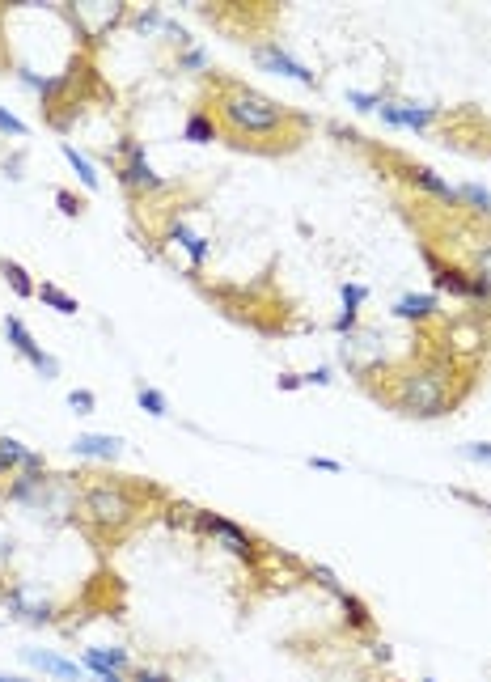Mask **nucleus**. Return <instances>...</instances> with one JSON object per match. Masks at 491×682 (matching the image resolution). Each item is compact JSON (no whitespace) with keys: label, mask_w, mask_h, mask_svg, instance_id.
<instances>
[{"label":"nucleus","mask_w":491,"mask_h":682,"mask_svg":"<svg viewBox=\"0 0 491 682\" xmlns=\"http://www.w3.org/2000/svg\"><path fill=\"white\" fill-rule=\"evenodd\" d=\"M216 128H221L233 145L254 149V153H288L301 145L309 132V119L293 115L276 98H267L263 89L242 85V81H212V111Z\"/></svg>","instance_id":"1"},{"label":"nucleus","mask_w":491,"mask_h":682,"mask_svg":"<svg viewBox=\"0 0 491 682\" xmlns=\"http://www.w3.org/2000/svg\"><path fill=\"white\" fill-rule=\"evenodd\" d=\"M458 361L445 352H428L420 361L390 373V382L377 394L386 399L398 416L411 420H441L458 407Z\"/></svg>","instance_id":"2"},{"label":"nucleus","mask_w":491,"mask_h":682,"mask_svg":"<svg viewBox=\"0 0 491 682\" xmlns=\"http://www.w3.org/2000/svg\"><path fill=\"white\" fill-rule=\"evenodd\" d=\"M77 517L89 534L106 538V543H119V538L144 517V492L136 483H123V479L85 483L81 500H77Z\"/></svg>","instance_id":"3"},{"label":"nucleus","mask_w":491,"mask_h":682,"mask_svg":"<svg viewBox=\"0 0 491 682\" xmlns=\"http://www.w3.org/2000/svg\"><path fill=\"white\" fill-rule=\"evenodd\" d=\"M195 526L204 530V534H212L216 543H221L229 555H238V560H259V543H254V538H250L238 522H229V517L199 509V513H195Z\"/></svg>","instance_id":"4"},{"label":"nucleus","mask_w":491,"mask_h":682,"mask_svg":"<svg viewBox=\"0 0 491 682\" xmlns=\"http://www.w3.org/2000/svg\"><path fill=\"white\" fill-rule=\"evenodd\" d=\"M5 335H9V344H13V352L22 356V361H30L34 365V373H43V378L51 382V378H60V361L51 352H43L39 348V339H34L30 331H26V322L22 318H5Z\"/></svg>","instance_id":"5"},{"label":"nucleus","mask_w":491,"mask_h":682,"mask_svg":"<svg viewBox=\"0 0 491 682\" xmlns=\"http://www.w3.org/2000/svg\"><path fill=\"white\" fill-rule=\"evenodd\" d=\"M123 149H127V161L119 166V183H123L127 191H166V178L153 174L149 157H144V149L136 145V140H127Z\"/></svg>","instance_id":"6"},{"label":"nucleus","mask_w":491,"mask_h":682,"mask_svg":"<svg viewBox=\"0 0 491 682\" xmlns=\"http://www.w3.org/2000/svg\"><path fill=\"white\" fill-rule=\"evenodd\" d=\"M5 606H9V615L26 619V623H34V627L56 619V610H51V602H47V598H39V594H34L30 585H22V581L5 589Z\"/></svg>","instance_id":"7"},{"label":"nucleus","mask_w":491,"mask_h":682,"mask_svg":"<svg viewBox=\"0 0 491 682\" xmlns=\"http://www.w3.org/2000/svg\"><path fill=\"white\" fill-rule=\"evenodd\" d=\"M424 263L432 267V284L441 293H453V297H462V301H475V280H470V272H462V267H453V263H441L432 255V250H424Z\"/></svg>","instance_id":"8"},{"label":"nucleus","mask_w":491,"mask_h":682,"mask_svg":"<svg viewBox=\"0 0 491 682\" xmlns=\"http://www.w3.org/2000/svg\"><path fill=\"white\" fill-rule=\"evenodd\" d=\"M22 661H26V666H34V670L51 674V678H60V682H81L85 678L81 661H68L60 653H47V649H22Z\"/></svg>","instance_id":"9"},{"label":"nucleus","mask_w":491,"mask_h":682,"mask_svg":"<svg viewBox=\"0 0 491 682\" xmlns=\"http://www.w3.org/2000/svg\"><path fill=\"white\" fill-rule=\"evenodd\" d=\"M254 60H259L263 68H271V73H284V77H293V81H301V85H314V73L301 64V60H293L284 47H276V43H263V47H254Z\"/></svg>","instance_id":"10"},{"label":"nucleus","mask_w":491,"mask_h":682,"mask_svg":"<svg viewBox=\"0 0 491 682\" xmlns=\"http://www.w3.org/2000/svg\"><path fill=\"white\" fill-rule=\"evenodd\" d=\"M81 666L94 674V678H123L127 670H132V657H127V649H85Z\"/></svg>","instance_id":"11"},{"label":"nucleus","mask_w":491,"mask_h":682,"mask_svg":"<svg viewBox=\"0 0 491 682\" xmlns=\"http://www.w3.org/2000/svg\"><path fill=\"white\" fill-rule=\"evenodd\" d=\"M377 111H381V119H386L390 128H415V132H424L428 123L436 119L432 106H411V102H381Z\"/></svg>","instance_id":"12"},{"label":"nucleus","mask_w":491,"mask_h":682,"mask_svg":"<svg viewBox=\"0 0 491 682\" xmlns=\"http://www.w3.org/2000/svg\"><path fill=\"white\" fill-rule=\"evenodd\" d=\"M72 454L89 458V462H119L123 441L111 437V433H81L77 441H72Z\"/></svg>","instance_id":"13"},{"label":"nucleus","mask_w":491,"mask_h":682,"mask_svg":"<svg viewBox=\"0 0 491 682\" xmlns=\"http://www.w3.org/2000/svg\"><path fill=\"white\" fill-rule=\"evenodd\" d=\"M436 293H407V297H398L394 301V314L398 318H407V322H428V318H436Z\"/></svg>","instance_id":"14"},{"label":"nucleus","mask_w":491,"mask_h":682,"mask_svg":"<svg viewBox=\"0 0 491 682\" xmlns=\"http://www.w3.org/2000/svg\"><path fill=\"white\" fill-rule=\"evenodd\" d=\"M170 238L187 250L191 272H199V267L208 263V238H199V233H191V229H187V221H174V225H170Z\"/></svg>","instance_id":"15"},{"label":"nucleus","mask_w":491,"mask_h":682,"mask_svg":"<svg viewBox=\"0 0 491 682\" xmlns=\"http://www.w3.org/2000/svg\"><path fill=\"white\" fill-rule=\"evenodd\" d=\"M407 178H411V183H415V187H424V191H432V195H436V200H445L449 208H453V204H458V187H449V183H445V178H436V174H432L428 166H411V170H407Z\"/></svg>","instance_id":"16"},{"label":"nucleus","mask_w":491,"mask_h":682,"mask_svg":"<svg viewBox=\"0 0 491 682\" xmlns=\"http://www.w3.org/2000/svg\"><path fill=\"white\" fill-rule=\"evenodd\" d=\"M0 276L9 280L13 297H39V284L30 280V272H26L22 263H13V259H0Z\"/></svg>","instance_id":"17"},{"label":"nucleus","mask_w":491,"mask_h":682,"mask_svg":"<svg viewBox=\"0 0 491 682\" xmlns=\"http://www.w3.org/2000/svg\"><path fill=\"white\" fill-rule=\"evenodd\" d=\"M60 153H64V161H68V166L77 170L81 187H85V191H98V170H94V161H89L85 153H77V145H68V140L60 145Z\"/></svg>","instance_id":"18"},{"label":"nucleus","mask_w":491,"mask_h":682,"mask_svg":"<svg viewBox=\"0 0 491 682\" xmlns=\"http://www.w3.org/2000/svg\"><path fill=\"white\" fill-rule=\"evenodd\" d=\"M183 136L191 140V145H208V140H216V136H221V128H216V119H212L208 111H195V115L187 119Z\"/></svg>","instance_id":"19"},{"label":"nucleus","mask_w":491,"mask_h":682,"mask_svg":"<svg viewBox=\"0 0 491 682\" xmlns=\"http://www.w3.org/2000/svg\"><path fill=\"white\" fill-rule=\"evenodd\" d=\"M39 301L43 305H51V310H56V314H77L81 310V305H77V297H68L64 289H60V284H39Z\"/></svg>","instance_id":"20"},{"label":"nucleus","mask_w":491,"mask_h":682,"mask_svg":"<svg viewBox=\"0 0 491 682\" xmlns=\"http://www.w3.org/2000/svg\"><path fill=\"white\" fill-rule=\"evenodd\" d=\"M136 403H140L144 411H149V416H157V420H166V416H170V399H166L161 390H153V386H140V390H136Z\"/></svg>","instance_id":"21"},{"label":"nucleus","mask_w":491,"mask_h":682,"mask_svg":"<svg viewBox=\"0 0 491 682\" xmlns=\"http://www.w3.org/2000/svg\"><path fill=\"white\" fill-rule=\"evenodd\" d=\"M339 602H343V610H348V623H352V627H360V632H369V627H373L369 606L360 602L356 594H348V589H343V594H339Z\"/></svg>","instance_id":"22"},{"label":"nucleus","mask_w":491,"mask_h":682,"mask_svg":"<svg viewBox=\"0 0 491 682\" xmlns=\"http://www.w3.org/2000/svg\"><path fill=\"white\" fill-rule=\"evenodd\" d=\"M458 204H470L475 212H491V191L487 187H479V183H466V187H458Z\"/></svg>","instance_id":"23"},{"label":"nucleus","mask_w":491,"mask_h":682,"mask_svg":"<svg viewBox=\"0 0 491 682\" xmlns=\"http://www.w3.org/2000/svg\"><path fill=\"white\" fill-rule=\"evenodd\" d=\"M339 297H343V310H356V314H360V305H365L369 289H365V284H343Z\"/></svg>","instance_id":"24"},{"label":"nucleus","mask_w":491,"mask_h":682,"mask_svg":"<svg viewBox=\"0 0 491 682\" xmlns=\"http://www.w3.org/2000/svg\"><path fill=\"white\" fill-rule=\"evenodd\" d=\"M30 128H26V123L22 119H17L13 111H5V106H0V136H17V140H22Z\"/></svg>","instance_id":"25"},{"label":"nucleus","mask_w":491,"mask_h":682,"mask_svg":"<svg viewBox=\"0 0 491 682\" xmlns=\"http://www.w3.org/2000/svg\"><path fill=\"white\" fill-rule=\"evenodd\" d=\"M68 407L77 411V416H89V411L98 407V399H94V390H72L68 394Z\"/></svg>","instance_id":"26"},{"label":"nucleus","mask_w":491,"mask_h":682,"mask_svg":"<svg viewBox=\"0 0 491 682\" xmlns=\"http://www.w3.org/2000/svg\"><path fill=\"white\" fill-rule=\"evenodd\" d=\"M309 577H314V581H318L322 589H331V594H335V598L343 594V585L335 581V572H331V568H322V564H314V568H309Z\"/></svg>","instance_id":"27"},{"label":"nucleus","mask_w":491,"mask_h":682,"mask_svg":"<svg viewBox=\"0 0 491 682\" xmlns=\"http://www.w3.org/2000/svg\"><path fill=\"white\" fill-rule=\"evenodd\" d=\"M56 204L64 208V217H81V212H85V200H77V195H72V191H56Z\"/></svg>","instance_id":"28"},{"label":"nucleus","mask_w":491,"mask_h":682,"mask_svg":"<svg viewBox=\"0 0 491 682\" xmlns=\"http://www.w3.org/2000/svg\"><path fill=\"white\" fill-rule=\"evenodd\" d=\"M462 458H470V462H487V466H491V441H470V445H462Z\"/></svg>","instance_id":"29"},{"label":"nucleus","mask_w":491,"mask_h":682,"mask_svg":"<svg viewBox=\"0 0 491 682\" xmlns=\"http://www.w3.org/2000/svg\"><path fill=\"white\" fill-rule=\"evenodd\" d=\"M132 682H174L166 670H153V666H136L132 670Z\"/></svg>","instance_id":"30"},{"label":"nucleus","mask_w":491,"mask_h":682,"mask_svg":"<svg viewBox=\"0 0 491 682\" xmlns=\"http://www.w3.org/2000/svg\"><path fill=\"white\" fill-rule=\"evenodd\" d=\"M301 382H305V386H331V382H335V373L322 365V369H309V373H301Z\"/></svg>","instance_id":"31"},{"label":"nucleus","mask_w":491,"mask_h":682,"mask_svg":"<svg viewBox=\"0 0 491 682\" xmlns=\"http://www.w3.org/2000/svg\"><path fill=\"white\" fill-rule=\"evenodd\" d=\"M9 564H13V534L0 530V572H5Z\"/></svg>","instance_id":"32"},{"label":"nucleus","mask_w":491,"mask_h":682,"mask_svg":"<svg viewBox=\"0 0 491 682\" xmlns=\"http://www.w3.org/2000/svg\"><path fill=\"white\" fill-rule=\"evenodd\" d=\"M309 466H314V471H326V475H339L343 471V462H335V458H309Z\"/></svg>","instance_id":"33"},{"label":"nucleus","mask_w":491,"mask_h":682,"mask_svg":"<svg viewBox=\"0 0 491 682\" xmlns=\"http://www.w3.org/2000/svg\"><path fill=\"white\" fill-rule=\"evenodd\" d=\"M348 98L360 106V111H377V106H381V98H377V94H356V89H352Z\"/></svg>","instance_id":"34"},{"label":"nucleus","mask_w":491,"mask_h":682,"mask_svg":"<svg viewBox=\"0 0 491 682\" xmlns=\"http://www.w3.org/2000/svg\"><path fill=\"white\" fill-rule=\"evenodd\" d=\"M276 386H280V390H301L305 382H301V373H280Z\"/></svg>","instance_id":"35"},{"label":"nucleus","mask_w":491,"mask_h":682,"mask_svg":"<svg viewBox=\"0 0 491 682\" xmlns=\"http://www.w3.org/2000/svg\"><path fill=\"white\" fill-rule=\"evenodd\" d=\"M183 64H187V68H204V64H208V56H204V51H187Z\"/></svg>","instance_id":"36"},{"label":"nucleus","mask_w":491,"mask_h":682,"mask_svg":"<svg viewBox=\"0 0 491 682\" xmlns=\"http://www.w3.org/2000/svg\"><path fill=\"white\" fill-rule=\"evenodd\" d=\"M0 682H30V678H17V674H5V670H0Z\"/></svg>","instance_id":"37"},{"label":"nucleus","mask_w":491,"mask_h":682,"mask_svg":"<svg viewBox=\"0 0 491 682\" xmlns=\"http://www.w3.org/2000/svg\"><path fill=\"white\" fill-rule=\"evenodd\" d=\"M5 492H9V483H5V479H0V500H5Z\"/></svg>","instance_id":"38"},{"label":"nucleus","mask_w":491,"mask_h":682,"mask_svg":"<svg viewBox=\"0 0 491 682\" xmlns=\"http://www.w3.org/2000/svg\"><path fill=\"white\" fill-rule=\"evenodd\" d=\"M98 682H123V678H98Z\"/></svg>","instance_id":"39"},{"label":"nucleus","mask_w":491,"mask_h":682,"mask_svg":"<svg viewBox=\"0 0 491 682\" xmlns=\"http://www.w3.org/2000/svg\"><path fill=\"white\" fill-rule=\"evenodd\" d=\"M420 682H432V678H420Z\"/></svg>","instance_id":"40"}]
</instances>
